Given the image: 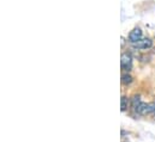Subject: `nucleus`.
<instances>
[{"label":"nucleus","instance_id":"6","mask_svg":"<svg viewBox=\"0 0 155 142\" xmlns=\"http://www.w3.org/2000/svg\"><path fill=\"white\" fill-rule=\"evenodd\" d=\"M152 117H153V118H154V119H155V110H154V112L152 113Z\"/></svg>","mask_w":155,"mask_h":142},{"label":"nucleus","instance_id":"2","mask_svg":"<svg viewBox=\"0 0 155 142\" xmlns=\"http://www.w3.org/2000/svg\"><path fill=\"white\" fill-rule=\"evenodd\" d=\"M132 47L136 48V49H140V50H146V49H149V48L153 47V41L150 38H147L146 37V38H142L138 42L134 43Z\"/></svg>","mask_w":155,"mask_h":142},{"label":"nucleus","instance_id":"5","mask_svg":"<svg viewBox=\"0 0 155 142\" xmlns=\"http://www.w3.org/2000/svg\"><path fill=\"white\" fill-rule=\"evenodd\" d=\"M120 106H121V111H123V112H125V111L129 109V106H131V102L129 100V98H126L125 96H123V97H121Z\"/></svg>","mask_w":155,"mask_h":142},{"label":"nucleus","instance_id":"4","mask_svg":"<svg viewBox=\"0 0 155 142\" xmlns=\"http://www.w3.org/2000/svg\"><path fill=\"white\" fill-rule=\"evenodd\" d=\"M132 76L127 73V72H124L123 74H121V84L123 85H130L131 82H132Z\"/></svg>","mask_w":155,"mask_h":142},{"label":"nucleus","instance_id":"1","mask_svg":"<svg viewBox=\"0 0 155 142\" xmlns=\"http://www.w3.org/2000/svg\"><path fill=\"white\" fill-rule=\"evenodd\" d=\"M120 67H121V71L124 72H129L131 71L132 68V56L130 53L127 51H124L121 54V57H120Z\"/></svg>","mask_w":155,"mask_h":142},{"label":"nucleus","instance_id":"3","mask_svg":"<svg viewBox=\"0 0 155 142\" xmlns=\"http://www.w3.org/2000/svg\"><path fill=\"white\" fill-rule=\"evenodd\" d=\"M142 38H143V31L141 30V28H135L132 31H130L129 37H127V39H129V42H130L131 44L138 42V41L142 39Z\"/></svg>","mask_w":155,"mask_h":142}]
</instances>
